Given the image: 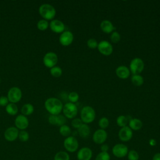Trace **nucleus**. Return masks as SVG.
<instances>
[{"label":"nucleus","mask_w":160,"mask_h":160,"mask_svg":"<svg viewBox=\"0 0 160 160\" xmlns=\"http://www.w3.org/2000/svg\"><path fill=\"white\" fill-rule=\"evenodd\" d=\"M98 42L96 41V39L94 38H90L87 41V46L90 49H96L98 48Z\"/></svg>","instance_id":"c9c22d12"},{"label":"nucleus","mask_w":160,"mask_h":160,"mask_svg":"<svg viewBox=\"0 0 160 160\" xmlns=\"http://www.w3.org/2000/svg\"><path fill=\"white\" fill-rule=\"evenodd\" d=\"M49 122L52 125H56L57 122V115H50L48 118Z\"/></svg>","instance_id":"ea45409f"},{"label":"nucleus","mask_w":160,"mask_h":160,"mask_svg":"<svg viewBox=\"0 0 160 160\" xmlns=\"http://www.w3.org/2000/svg\"><path fill=\"white\" fill-rule=\"evenodd\" d=\"M49 26V24L48 21L44 19H40L37 23V27L38 29L41 31H45L46 29H48Z\"/></svg>","instance_id":"c85d7f7f"},{"label":"nucleus","mask_w":160,"mask_h":160,"mask_svg":"<svg viewBox=\"0 0 160 160\" xmlns=\"http://www.w3.org/2000/svg\"><path fill=\"white\" fill-rule=\"evenodd\" d=\"M100 28L102 32L106 34L112 33L115 29V28L113 24L109 20H107V19L103 20L101 22Z\"/></svg>","instance_id":"6ab92c4d"},{"label":"nucleus","mask_w":160,"mask_h":160,"mask_svg":"<svg viewBox=\"0 0 160 160\" xmlns=\"http://www.w3.org/2000/svg\"><path fill=\"white\" fill-rule=\"evenodd\" d=\"M131 80L132 83L136 86H141L144 83V78L140 74H132Z\"/></svg>","instance_id":"4be33fe9"},{"label":"nucleus","mask_w":160,"mask_h":160,"mask_svg":"<svg viewBox=\"0 0 160 160\" xmlns=\"http://www.w3.org/2000/svg\"><path fill=\"white\" fill-rule=\"evenodd\" d=\"M97 48L101 54L106 56L111 55L113 51L112 45L109 41L106 40L101 41L98 43Z\"/></svg>","instance_id":"9d476101"},{"label":"nucleus","mask_w":160,"mask_h":160,"mask_svg":"<svg viewBox=\"0 0 160 160\" xmlns=\"http://www.w3.org/2000/svg\"><path fill=\"white\" fill-rule=\"evenodd\" d=\"M34 108L32 104L30 103H27L22 106L21 108V112L24 116H29L34 112Z\"/></svg>","instance_id":"5701e85b"},{"label":"nucleus","mask_w":160,"mask_h":160,"mask_svg":"<svg viewBox=\"0 0 160 160\" xmlns=\"http://www.w3.org/2000/svg\"><path fill=\"white\" fill-rule=\"evenodd\" d=\"M0 82H1V79H0Z\"/></svg>","instance_id":"c03bdc74"},{"label":"nucleus","mask_w":160,"mask_h":160,"mask_svg":"<svg viewBox=\"0 0 160 160\" xmlns=\"http://www.w3.org/2000/svg\"><path fill=\"white\" fill-rule=\"evenodd\" d=\"M132 130L129 126L121 128L118 132V137L122 142H128L132 138Z\"/></svg>","instance_id":"f8f14e48"},{"label":"nucleus","mask_w":160,"mask_h":160,"mask_svg":"<svg viewBox=\"0 0 160 160\" xmlns=\"http://www.w3.org/2000/svg\"><path fill=\"white\" fill-rule=\"evenodd\" d=\"M59 131V133L61 134V135L64 137H66V138L69 136L71 134V129L70 127L66 124L60 126Z\"/></svg>","instance_id":"bb28decb"},{"label":"nucleus","mask_w":160,"mask_h":160,"mask_svg":"<svg viewBox=\"0 0 160 160\" xmlns=\"http://www.w3.org/2000/svg\"><path fill=\"white\" fill-rule=\"evenodd\" d=\"M8 98L11 103L19 102L22 98L21 90L18 87H12L8 92Z\"/></svg>","instance_id":"1a4fd4ad"},{"label":"nucleus","mask_w":160,"mask_h":160,"mask_svg":"<svg viewBox=\"0 0 160 160\" xmlns=\"http://www.w3.org/2000/svg\"><path fill=\"white\" fill-rule=\"evenodd\" d=\"M19 132V131L18 129L16 128V127H9L7 128L4 132V138L8 141H14L18 138Z\"/></svg>","instance_id":"2eb2a0df"},{"label":"nucleus","mask_w":160,"mask_h":160,"mask_svg":"<svg viewBox=\"0 0 160 160\" xmlns=\"http://www.w3.org/2000/svg\"><path fill=\"white\" fill-rule=\"evenodd\" d=\"M58 57L54 52H48L43 57V63L44 66L49 68L55 66L58 62Z\"/></svg>","instance_id":"6e6552de"},{"label":"nucleus","mask_w":160,"mask_h":160,"mask_svg":"<svg viewBox=\"0 0 160 160\" xmlns=\"http://www.w3.org/2000/svg\"><path fill=\"white\" fill-rule=\"evenodd\" d=\"M108 138V133L104 129H98L92 135V140L97 144H102Z\"/></svg>","instance_id":"9b49d317"},{"label":"nucleus","mask_w":160,"mask_h":160,"mask_svg":"<svg viewBox=\"0 0 160 160\" xmlns=\"http://www.w3.org/2000/svg\"><path fill=\"white\" fill-rule=\"evenodd\" d=\"M39 13L46 20H52L56 16V9L50 4H42L39 8Z\"/></svg>","instance_id":"7ed1b4c3"},{"label":"nucleus","mask_w":160,"mask_h":160,"mask_svg":"<svg viewBox=\"0 0 160 160\" xmlns=\"http://www.w3.org/2000/svg\"><path fill=\"white\" fill-rule=\"evenodd\" d=\"M50 73L55 78H59L62 75V69L59 66H54L50 69Z\"/></svg>","instance_id":"cd10ccee"},{"label":"nucleus","mask_w":160,"mask_h":160,"mask_svg":"<svg viewBox=\"0 0 160 160\" xmlns=\"http://www.w3.org/2000/svg\"><path fill=\"white\" fill-rule=\"evenodd\" d=\"M9 104V100L8 97L2 96L0 97V106H6Z\"/></svg>","instance_id":"58836bf2"},{"label":"nucleus","mask_w":160,"mask_h":160,"mask_svg":"<svg viewBox=\"0 0 160 160\" xmlns=\"http://www.w3.org/2000/svg\"><path fill=\"white\" fill-rule=\"evenodd\" d=\"M110 39L113 43H118L121 40V35L117 31H113L111 33Z\"/></svg>","instance_id":"f704fd0d"},{"label":"nucleus","mask_w":160,"mask_h":160,"mask_svg":"<svg viewBox=\"0 0 160 160\" xmlns=\"http://www.w3.org/2000/svg\"><path fill=\"white\" fill-rule=\"evenodd\" d=\"M49 27L52 31L56 33H62L65 30L64 24L59 19H52L49 23Z\"/></svg>","instance_id":"f3484780"},{"label":"nucleus","mask_w":160,"mask_h":160,"mask_svg":"<svg viewBox=\"0 0 160 160\" xmlns=\"http://www.w3.org/2000/svg\"><path fill=\"white\" fill-rule=\"evenodd\" d=\"M96 118V112L94 108L89 106H84L80 112V119L84 124H89L94 121Z\"/></svg>","instance_id":"f03ea898"},{"label":"nucleus","mask_w":160,"mask_h":160,"mask_svg":"<svg viewBox=\"0 0 160 160\" xmlns=\"http://www.w3.org/2000/svg\"><path fill=\"white\" fill-rule=\"evenodd\" d=\"M152 160H160V152L155 153L152 156Z\"/></svg>","instance_id":"79ce46f5"},{"label":"nucleus","mask_w":160,"mask_h":160,"mask_svg":"<svg viewBox=\"0 0 160 160\" xmlns=\"http://www.w3.org/2000/svg\"><path fill=\"white\" fill-rule=\"evenodd\" d=\"M82 124L83 122L80 118H74L71 121V126L75 129H78Z\"/></svg>","instance_id":"4c0bfd02"},{"label":"nucleus","mask_w":160,"mask_h":160,"mask_svg":"<svg viewBox=\"0 0 160 160\" xmlns=\"http://www.w3.org/2000/svg\"><path fill=\"white\" fill-rule=\"evenodd\" d=\"M6 111L8 114L14 116L18 113V108L14 103L10 102L6 106Z\"/></svg>","instance_id":"393cba45"},{"label":"nucleus","mask_w":160,"mask_h":160,"mask_svg":"<svg viewBox=\"0 0 160 160\" xmlns=\"http://www.w3.org/2000/svg\"><path fill=\"white\" fill-rule=\"evenodd\" d=\"M100 149L101 152H108L109 150V146L106 144H102L100 147Z\"/></svg>","instance_id":"a19ab883"},{"label":"nucleus","mask_w":160,"mask_h":160,"mask_svg":"<svg viewBox=\"0 0 160 160\" xmlns=\"http://www.w3.org/2000/svg\"><path fill=\"white\" fill-rule=\"evenodd\" d=\"M144 68V62L141 58H135L129 64V70L132 74H140Z\"/></svg>","instance_id":"20e7f679"},{"label":"nucleus","mask_w":160,"mask_h":160,"mask_svg":"<svg viewBox=\"0 0 160 160\" xmlns=\"http://www.w3.org/2000/svg\"><path fill=\"white\" fill-rule=\"evenodd\" d=\"M18 138L19 139L20 141H21L22 142H26V141H28V139L29 138V134L26 131L21 130L19 132Z\"/></svg>","instance_id":"72a5a7b5"},{"label":"nucleus","mask_w":160,"mask_h":160,"mask_svg":"<svg viewBox=\"0 0 160 160\" xmlns=\"http://www.w3.org/2000/svg\"><path fill=\"white\" fill-rule=\"evenodd\" d=\"M109 119L106 117H102L100 118L98 121V125L100 129H102L105 130V129H106L109 126Z\"/></svg>","instance_id":"c756f323"},{"label":"nucleus","mask_w":160,"mask_h":160,"mask_svg":"<svg viewBox=\"0 0 160 160\" xmlns=\"http://www.w3.org/2000/svg\"><path fill=\"white\" fill-rule=\"evenodd\" d=\"M111 156L108 152H100L96 156L95 160H110Z\"/></svg>","instance_id":"7c9ffc66"},{"label":"nucleus","mask_w":160,"mask_h":160,"mask_svg":"<svg viewBox=\"0 0 160 160\" xmlns=\"http://www.w3.org/2000/svg\"><path fill=\"white\" fill-rule=\"evenodd\" d=\"M65 149L69 152H76L79 148V142L77 139L73 136H69L65 138L63 142Z\"/></svg>","instance_id":"39448f33"},{"label":"nucleus","mask_w":160,"mask_h":160,"mask_svg":"<svg viewBox=\"0 0 160 160\" xmlns=\"http://www.w3.org/2000/svg\"><path fill=\"white\" fill-rule=\"evenodd\" d=\"M128 151V146L122 143H118L112 148V152L113 155L118 158H124L127 156Z\"/></svg>","instance_id":"0eeeda50"},{"label":"nucleus","mask_w":160,"mask_h":160,"mask_svg":"<svg viewBox=\"0 0 160 160\" xmlns=\"http://www.w3.org/2000/svg\"><path fill=\"white\" fill-rule=\"evenodd\" d=\"M54 160H70V156L66 151H61L56 152Z\"/></svg>","instance_id":"a878e982"},{"label":"nucleus","mask_w":160,"mask_h":160,"mask_svg":"<svg viewBox=\"0 0 160 160\" xmlns=\"http://www.w3.org/2000/svg\"><path fill=\"white\" fill-rule=\"evenodd\" d=\"M127 156L128 160H139V155L138 152L134 149L129 151Z\"/></svg>","instance_id":"2f4dec72"},{"label":"nucleus","mask_w":160,"mask_h":160,"mask_svg":"<svg viewBox=\"0 0 160 160\" xmlns=\"http://www.w3.org/2000/svg\"><path fill=\"white\" fill-rule=\"evenodd\" d=\"M92 157V151L88 147H82L78 151L77 159L78 160H91Z\"/></svg>","instance_id":"4468645a"},{"label":"nucleus","mask_w":160,"mask_h":160,"mask_svg":"<svg viewBox=\"0 0 160 160\" xmlns=\"http://www.w3.org/2000/svg\"><path fill=\"white\" fill-rule=\"evenodd\" d=\"M78 107L74 103L69 102L63 105L62 111L66 118L74 119L78 114Z\"/></svg>","instance_id":"423d86ee"},{"label":"nucleus","mask_w":160,"mask_h":160,"mask_svg":"<svg viewBox=\"0 0 160 160\" xmlns=\"http://www.w3.org/2000/svg\"><path fill=\"white\" fill-rule=\"evenodd\" d=\"M115 72H116V76L119 78L122 79H126L128 78L131 74L129 68H128L127 66H124V65L119 66L116 69Z\"/></svg>","instance_id":"a211bd4d"},{"label":"nucleus","mask_w":160,"mask_h":160,"mask_svg":"<svg viewBox=\"0 0 160 160\" xmlns=\"http://www.w3.org/2000/svg\"><path fill=\"white\" fill-rule=\"evenodd\" d=\"M74 40V35L70 31H64L59 36V41L60 44L64 46H69Z\"/></svg>","instance_id":"ddd939ff"},{"label":"nucleus","mask_w":160,"mask_h":160,"mask_svg":"<svg viewBox=\"0 0 160 160\" xmlns=\"http://www.w3.org/2000/svg\"><path fill=\"white\" fill-rule=\"evenodd\" d=\"M149 145L151 146H154L156 145L157 142H156V139H149Z\"/></svg>","instance_id":"37998d69"},{"label":"nucleus","mask_w":160,"mask_h":160,"mask_svg":"<svg viewBox=\"0 0 160 160\" xmlns=\"http://www.w3.org/2000/svg\"><path fill=\"white\" fill-rule=\"evenodd\" d=\"M66 122V118L64 115H61L60 114L57 115L56 126H58L60 127L62 125H64Z\"/></svg>","instance_id":"e433bc0d"},{"label":"nucleus","mask_w":160,"mask_h":160,"mask_svg":"<svg viewBox=\"0 0 160 160\" xmlns=\"http://www.w3.org/2000/svg\"><path fill=\"white\" fill-rule=\"evenodd\" d=\"M129 127L132 131H138L142 127V122L138 118H131L128 123Z\"/></svg>","instance_id":"aec40b11"},{"label":"nucleus","mask_w":160,"mask_h":160,"mask_svg":"<svg viewBox=\"0 0 160 160\" xmlns=\"http://www.w3.org/2000/svg\"><path fill=\"white\" fill-rule=\"evenodd\" d=\"M68 99H69L70 102L75 103V102H78V101L79 100V96L78 92H76L75 91H72V92H71L68 94Z\"/></svg>","instance_id":"473e14b6"},{"label":"nucleus","mask_w":160,"mask_h":160,"mask_svg":"<svg viewBox=\"0 0 160 160\" xmlns=\"http://www.w3.org/2000/svg\"><path fill=\"white\" fill-rule=\"evenodd\" d=\"M16 128L18 129L24 130L29 126V121L27 117L23 114L18 115L14 121Z\"/></svg>","instance_id":"dca6fc26"},{"label":"nucleus","mask_w":160,"mask_h":160,"mask_svg":"<svg viewBox=\"0 0 160 160\" xmlns=\"http://www.w3.org/2000/svg\"><path fill=\"white\" fill-rule=\"evenodd\" d=\"M129 120L130 119H129L127 116L124 115H120L116 119V123L119 127L122 128L128 126Z\"/></svg>","instance_id":"b1692460"},{"label":"nucleus","mask_w":160,"mask_h":160,"mask_svg":"<svg viewBox=\"0 0 160 160\" xmlns=\"http://www.w3.org/2000/svg\"><path fill=\"white\" fill-rule=\"evenodd\" d=\"M46 109L52 115H58L62 111L63 104L61 100L56 98H49L44 102Z\"/></svg>","instance_id":"f257e3e1"},{"label":"nucleus","mask_w":160,"mask_h":160,"mask_svg":"<svg viewBox=\"0 0 160 160\" xmlns=\"http://www.w3.org/2000/svg\"><path fill=\"white\" fill-rule=\"evenodd\" d=\"M78 133L79 136L82 138H88L91 133V129L89 126L87 124L83 123L78 129Z\"/></svg>","instance_id":"412c9836"}]
</instances>
